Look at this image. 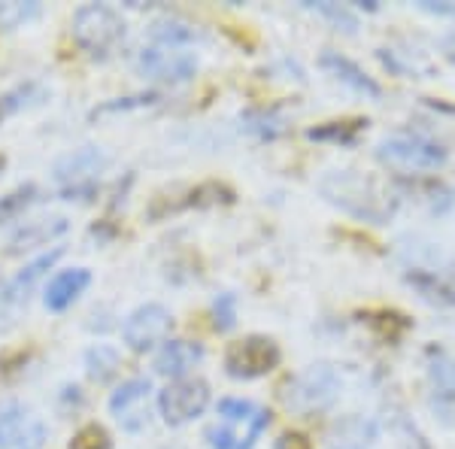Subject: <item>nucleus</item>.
Segmentation results:
<instances>
[{"mask_svg":"<svg viewBox=\"0 0 455 449\" xmlns=\"http://www.w3.org/2000/svg\"><path fill=\"white\" fill-rule=\"evenodd\" d=\"M419 10L435 12V16H455V4H450V0H440V4H435V0H419Z\"/></svg>","mask_w":455,"mask_h":449,"instance_id":"nucleus-30","label":"nucleus"},{"mask_svg":"<svg viewBox=\"0 0 455 449\" xmlns=\"http://www.w3.org/2000/svg\"><path fill=\"white\" fill-rule=\"evenodd\" d=\"M4 167H6V158H4V156H0V171H4Z\"/></svg>","mask_w":455,"mask_h":449,"instance_id":"nucleus-32","label":"nucleus"},{"mask_svg":"<svg viewBox=\"0 0 455 449\" xmlns=\"http://www.w3.org/2000/svg\"><path fill=\"white\" fill-rule=\"evenodd\" d=\"M43 6L36 0H10V4H0V31H16L25 28L28 21L40 16Z\"/></svg>","mask_w":455,"mask_h":449,"instance_id":"nucleus-22","label":"nucleus"},{"mask_svg":"<svg viewBox=\"0 0 455 449\" xmlns=\"http://www.w3.org/2000/svg\"><path fill=\"white\" fill-rule=\"evenodd\" d=\"M428 382L431 401L443 416H455V358L446 352H431L428 356Z\"/></svg>","mask_w":455,"mask_h":449,"instance_id":"nucleus-14","label":"nucleus"},{"mask_svg":"<svg viewBox=\"0 0 455 449\" xmlns=\"http://www.w3.org/2000/svg\"><path fill=\"white\" fill-rule=\"evenodd\" d=\"M109 413L124 431L137 434L152 422V382L146 377L122 382L109 397Z\"/></svg>","mask_w":455,"mask_h":449,"instance_id":"nucleus-9","label":"nucleus"},{"mask_svg":"<svg viewBox=\"0 0 455 449\" xmlns=\"http://www.w3.org/2000/svg\"><path fill=\"white\" fill-rule=\"evenodd\" d=\"M70 449H113V440H109V431L104 425H85L73 434Z\"/></svg>","mask_w":455,"mask_h":449,"instance_id":"nucleus-27","label":"nucleus"},{"mask_svg":"<svg viewBox=\"0 0 455 449\" xmlns=\"http://www.w3.org/2000/svg\"><path fill=\"white\" fill-rule=\"evenodd\" d=\"M340 373L334 371L331 365H310L307 371H300L298 377L289 380L285 386V407L295 410L300 416H310V413H319V410H328L331 404L337 401L340 395Z\"/></svg>","mask_w":455,"mask_h":449,"instance_id":"nucleus-5","label":"nucleus"},{"mask_svg":"<svg viewBox=\"0 0 455 449\" xmlns=\"http://www.w3.org/2000/svg\"><path fill=\"white\" fill-rule=\"evenodd\" d=\"M204 358V346L192 341H171L161 346V352L156 356V371L161 377H173L182 380L195 365H201Z\"/></svg>","mask_w":455,"mask_h":449,"instance_id":"nucleus-17","label":"nucleus"},{"mask_svg":"<svg viewBox=\"0 0 455 449\" xmlns=\"http://www.w3.org/2000/svg\"><path fill=\"white\" fill-rule=\"evenodd\" d=\"M364 122H328L322 124V128H310L307 131V137L310 140H337V143H352L358 134V128H362Z\"/></svg>","mask_w":455,"mask_h":449,"instance_id":"nucleus-26","label":"nucleus"},{"mask_svg":"<svg viewBox=\"0 0 455 449\" xmlns=\"http://www.w3.org/2000/svg\"><path fill=\"white\" fill-rule=\"evenodd\" d=\"M283 352L270 337H243V341L231 343L225 352V367L231 377L237 380H259L267 377L276 365H280Z\"/></svg>","mask_w":455,"mask_h":449,"instance_id":"nucleus-7","label":"nucleus"},{"mask_svg":"<svg viewBox=\"0 0 455 449\" xmlns=\"http://www.w3.org/2000/svg\"><path fill=\"white\" fill-rule=\"evenodd\" d=\"M88 285H92V274H88L85 268L61 270V274L46 285V292H43V304H46V310L61 313V310H68L70 304H76L79 294H83Z\"/></svg>","mask_w":455,"mask_h":449,"instance_id":"nucleus-16","label":"nucleus"},{"mask_svg":"<svg viewBox=\"0 0 455 449\" xmlns=\"http://www.w3.org/2000/svg\"><path fill=\"white\" fill-rule=\"evenodd\" d=\"M210 407V386L197 377L173 380L158 395V410L167 425H186Z\"/></svg>","mask_w":455,"mask_h":449,"instance_id":"nucleus-8","label":"nucleus"},{"mask_svg":"<svg viewBox=\"0 0 455 449\" xmlns=\"http://www.w3.org/2000/svg\"><path fill=\"white\" fill-rule=\"evenodd\" d=\"M243 122H246V128L252 131V134H259V137H276V134H283L285 131V122H283V116H276V113H267V109H252V113H246L243 116Z\"/></svg>","mask_w":455,"mask_h":449,"instance_id":"nucleus-25","label":"nucleus"},{"mask_svg":"<svg viewBox=\"0 0 455 449\" xmlns=\"http://www.w3.org/2000/svg\"><path fill=\"white\" fill-rule=\"evenodd\" d=\"M267 425L270 413L259 404L225 397L219 401V422L207 429L210 449H252Z\"/></svg>","mask_w":455,"mask_h":449,"instance_id":"nucleus-2","label":"nucleus"},{"mask_svg":"<svg viewBox=\"0 0 455 449\" xmlns=\"http://www.w3.org/2000/svg\"><path fill=\"white\" fill-rule=\"evenodd\" d=\"M119 367H122V358L113 346L100 343V346H92V349L85 352V373L94 382H109L116 373H119Z\"/></svg>","mask_w":455,"mask_h":449,"instance_id":"nucleus-21","label":"nucleus"},{"mask_svg":"<svg viewBox=\"0 0 455 449\" xmlns=\"http://www.w3.org/2000/svg\"><path fill=\"white\" fill-rule=\"evenodd\" d=\"M319 64H322V68H325L328 73H331L334 79H340L343 85H349L352 92L368 94V98H373V100H377L379 94H383V92H379V85L373 83L368 73L358 68L355 61H349L347 55H340V52H325V55L319 58Z\"/></svg>","mask_w":455,"mask_h":449,"instance_id":"nucleus-19","label":"nucleus"},{"mask_svg":"<svg viewBox=\"0 0 455 449\" xmlns=\"http://www.w3.org/2000/svg\"><path fill=\"white\" fill-rule=\"evenodd\" d=\"M124 19L107 4H88L79 6L73 16V40L76 46L92 58H107L119 49L124 40Z\"/></svg>","mask_w":455,"mask_h":449,"instance_id":"nucleus-3","label":"nucleus"},{"mask_svg":"<svg viewBox=\"0 0 455 449\" xmlns=\"http://www.w3.org/2000/svg\"><path fill=\"white\" fill-rule=\"evenodd\" d=\"M212 319H216V331H231L237 325V298L231 292L219 294L212 304Z\"/></svg>","mask_w":455,"mask_h":449,"instance_id":"nucleus-28","label":"nucleus"},{"mask_svg":"<svg viewBox=\"0 0 455 449\" xmlns=\"http://www.w3.org/2000/svg\"><path fill=\"white\" fill-rule=\"evenodd\" d=\"M274 449H313V444L300 431H285L283 437L276 440Z\"/></svg>","mask_w":455,"mask_h":449,"instance_id":"nucleus-29","label":"nucleus"},{"mask_svg":"<svg viewBox=\"0 0 455 449\" xmlns=\"http://www.w3.org/2000/svg\"><path fill=\"white\" fill-rule=\"evenodd\" d=\"M61 255H64V249H52V253L34 259L25 270H21V274L12 277L10 283H6V289H0V313H4V316H16L21 307L28 304L34 285L40 283L43 274H49V270H52V264L61 259Z\"/></svg>","mask_w":455,"mask_h":449,"instance_id":"nucleus-13","label":"nucleus"},{"mask_svg":"<svg viewBox=\"0 0 455 449\" xmlns=\"http://www.w3.org/2000/svg\"><path fill=\"white\" fill-rule=\"evenodd\" d=\"M137 70L146 79H156V83H186V79L195 76L197 58L192 52H182V49L149 46L137 58Z\"/></svg>","mask_w":455,"mask_h":449,"instance_id":"nucleus-11","label":"nucleus"},{"mask_svg":"<svg viewBox=\"0 0 455 449\" xmlns=\"http://www.w3.org/2000/svg\"><path fill=\"white\" fill-rule=\"evenodd\" d=\"M68 231V219L64 216H52V219H36V222H28L25 228H19L16 234L6 243V255H21V253H34L40 246H49L52 240H58Z\"/></svg>","mask_w":455,"mask_h":449,"instance_id":"nucleus-15","label":"nucleus"},{"mask_svg":"<svg viewBox=\"0 0 455 449\" xmlns=\"http://www.w3.org/2000/svg\"><path fill=\"white\" fill-rule=\"evenodd\" d=\"M46 444V425L28 407L12 404L0 410V449H40Z\"/></svg>","mask_w":455,"mask_h":449,"instance_id":"nucleus-12","label":"nucleus"},{"mask_svg":"<svg viewBox=\"0 0 455 449\" xmlns=\"http://www.w3.org/2000/svg\"><path fill=\"white\" fill-rule=\"evenodd\" d=\"M40 197V188L36 186H19L16 191H10V195L0 197V225L12 222L16 216H21L31 204Z\"/></svg>","mask_w":455,"mask_h":449,"instance_id":"nucleus-23","label":"nucleus"},{"mask_svg":"<svg viewBox=\"0 0 455 449\" xmlns=\"http://www.w3.org/2000/svg\"><path fill=\"white\" fill-rule=\"evenodd\" d=\"M377 422L368 416H347L328 434V449H371L377 440Z\"/></svg>","mask_w":455,"mask_h":449,"instance_id":"nucleus-18","label":"nucleus"},{"mask_svg":"<svg viewBox=\"0 0 455 449\" xmlns=\"http://www.w3.org/2000/svg\"><path fill=\"white\" fill-rule=\"evenodd\" d=\"M171 328H173V316L167 307L143 304V307H137L128 319H124L122 337L134 352H149V349H156L158 343L167 341Z\"/></svg>","mask_w":455,"mask_h":449,"instance_id":"nucleus-10","label":"nucleus"},{"mask_svg":"<svg viewBox=\"0 0 455 449\" xmlns=\"http://www.w3.org/2000/svg\"><path fill=\"white\" fill-rule=\"evenodd\" d=\"M107 152L100 149V146H83V149L70 152V156H64L61 161L55 164V182L58 188H61L64 197H76V201H83V197L94 195V188H98V180L100 173H104L107 167Z\"/></svg>","mask_w":455,"mask_h":449,"instance_id":"nucleus-6","label":"nucleus"},{"mask_svg":"<svg viewBox=\"0 0 455 449\" xmlns=\"http://www.w3.org/2000/svg\"><path fill=\"white\" fill-rule=\"evenodd\" d=\"M152 40H156L158 46L180 49V46H186V43L201 40V31H197L195 25H188V21H182V19H161V21L152 25Z\"/></svg>","mask_w":455,"mask_h":449,"instance_id":"nucleus-20","label":"nucleus"},{"mask_svg":"<svg viewBox=\"0 0 455 449\" xmlns=\"http://www.w3.org/2000/svg\"><path fill=\"white\" fill-rule=\"evenodd\" d=\"M377 156L398 171H440L450 161L446 146L419 134V131H395V134L383 137L377 146Z\"/></svg>","mask_w":455,"mask_h":449,"instance_id":"nucleus-4","label":"nucleus"},{"mask_svg":"<svg viewBox=\"0 0 455 449\" xmlns=\"http://www.w3.org/2000/svg\"><path fill=\"white\" fill-rule=\"evenodd\" d=\"M19 98H25V88H19V92H12V94H6V98H0V122H4L6 116L12 113V109L21 107Z\"/></svg>","mask_w":455,"mask_h":449,"instance_id":"nucleus-31","label":"nucleus"},{"mask_svg":"<svg viewBox=\"0 0 455 449\" xmlns=\"http://www.w3.org/2000/svg\"><path fill=\"white\" fill-rule=\"evenodd\" d=\"M319 191L328 204L364 222L383 225L395 212V197L373 176L355 171H331L319 180Z\"/></svg>","mask_w":455,"mask_h":449,"instance_id":"nucleus-1","label":"nucleus"},{"mask_svg":"<svg viewBox=\"0 0 455 449\" xmlns=\"http://www.w3.org/2000/svg\"><path fill=\"white\" fill-rule=\"evenodd\" d=\"M304 6L313 12H319V16H325L337 31H343V34L358 31V16L352 10H347V6H340V4H304Z\"/></svg>","mask_w":455,"mask_h":449,"instance_id":"nucleus-24","label":"nucleus"}]
</instances>
